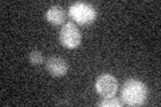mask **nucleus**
<instances>
[{"label": "nucleus", "instance_id": "nucleus-5", "mask_svg": "<svg viewBox=\"0 0 161 107\" xmlns=\"http://www.w3.org/2000/svg\"><path fill=\"white\" fill-rule=\"evenodd\" d=\"M46 68L54 78H62L67 72V63L62 58H50L46 63Z\"/></svg>", "mask_w": 161, "mask_h": 107}, {"label": "nucleus", "instance_id": "nucleus-6", "mask_svg": "<svg viewBox=\"0 0 161 107\" xmlns=\"http://www.w3.org/2000/svg\"><path fill=\"white\" fill-rule=\"evenodd\" d=\"M46 19L48 23H51L54 25H59L63 24L64 22V11L62 7L59 6H54L46 12Z\"/></svg>", "mask_w": 161, "mask_h": 107}, {"label": "nucleus", "instance_id": "nucleus-7", "mask_svg": "<svg viewBox=\"0 0 161 107\" xmlns=\"http://www.w3.org/2000/svg\"><path fill=\"white\" fill-rule=\"evenodd\" d=\"M28 60L32 66H39L43 63V54L38 50H34L28 54Z\"/></svg>", "mask_w": 161, "mask_h": 107}, {"label": "nucleus", "instance_id": "nucleus-2", "mask_svg": "<svg viewBox=\"0 0 161 107\" xmlns=\"http://www.w3.org/2000/svg\"><path fill=\"white\" fill-rule=\"evenodd\" d=\"M69 13L74 22L82 25L93 23L95 20V16H97V11H95V8L92 4L80 3V2L73 3L69 8Z\"/></svg>", "mask_w": 161, "mask_h": 107}, {"label": "nucleus", "instance_id": "nucleus-4", "mask_svg": "<svg viewBox=\"0 0 161 107\" xmlns=\"http://www.w3.org/2000/svg\"><path fill=\"white\" fill-rule=\"evenodd\" d=\"M95 90L103 98H110V96H114L115 93H117L118 82L113 75L102 74L95 82Z\"/></svg>", "mask_w": 161, "mask_h": 107}, {"label": "nucleus", "instance_id": "nucleus-1", "mask_svg": "<svg viewBox=\"0 0 161 107\" xmlns=\"http://www.w3.org/2000/svg\"><path fill=\"white\" fill-rule=\"evenodd\" d=\"M148 96V88L145 83L137 79H129L121 90L122 102L128 106H141L145 103Z\"/></svg>", "mask_w": 161, "mask_h": 107}, {"label": "nucleus", "instance_id": "nucleus-3", "mask_svg": "<svg viewBox=\"0 0 161 107\" xmlns=\"http://www.w3.org/2000/svg\"><path fill=\"white\" fill-rule=\"evenodd\" d=\"M80 40H82V36L77 25L74 23L63 24L59 32V42L62 43V45H64L66 48H77L80 44Z\"/></svg>", "mask_w": 161, "mask_h": 107}, {"label": "nucleus", "instance_id": "nucleus-8", "mask_svg": "<svg viewBox=\"0 0 161 107\" xmlns=\"http://www.w3.org/2000/svg\"><path fill=\"white\" fill-rule=\"evenodd\" d=\"M98 106L99 107H119V106H122V102L115 99L114 96H110V98H105L103 100H101Z\"/></svg>", "mask_w": 161, "mask_h": 107}]
</instances>
